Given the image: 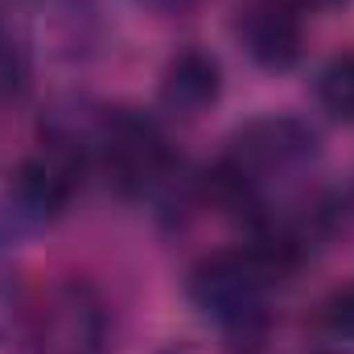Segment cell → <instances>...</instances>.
<instances>
[{"mask_svg":"<svg viewBox=\"0 0 354 354\" xmlns=\"http://www.w3.org/2000/svg\"><path fill=\"white\" fill-rule=\"evenodd\" d=\"M99 149H103L107 174L124 189H153V181L169 169V153H165V136H161L157 120H149L145 111H132V107L103 115Z\"/></svg>","mask_w":354,"mask_h":354,"instance_id":"1","label":"cell"},{"mask_svg":"<svg viewBox=\"0 0 354 354\" xmlns=\"http://www.w3.org/2000/svg\"><path fill=\"white\" fill-rule=\"evenodd\" d=\"M107 338V313L99 292L71 280L58 284L50 305L41 309V351L46 354H103Z\"/></svg>","mask_w":354,"mask_h":354,"instance_id":"2","label":"cell"},{"mask_svg":"<svg viewBox=\"0 0 354 354\" xmlns=\"http://www.w3.org/2000/svg\"><path fill=\"white\" fill-rule=\"evenodd\" d=\"M227 157L252 177L268 174V169H292L317 157V132L297 115H264V120L243 124L231 136Z\"/></svg>","mask_w":354,"mask_h":354,"instance_id":"3","label":"cell"},{"mask_svg":"<svg viewBox=\"0 0 354 354\" xmlns=\"http://www.w3.org/2000/svg\"><path fill=\"white\" fill-rule=\"evenodd\" d=\"M79 174H83V153L71 149L66 140H54L46 153L29 157V161L17 169L8 194H12L17 206L41 227V223H50L54 214H62V206L71 202V194H75V185H79Z\"/></svg>","mask_w":354,"mask_h":354,"instance_id":"4","label":"cell"},{"mask_svg":"<svg viewBox=\"0 0 354 354\" xmlns=\"http://www.w3.org/2000/svg\"><path fill=\"white\" fill-rule=\"evenodd\" d=\"M301 0H252L239 17L243 50L264 71H288L301 58Z\"/></svg>","mask_w":354,"mask_h":354,"instance_id":"5","label":"cell"},{"mask_svg":"<svg viewBox=\"0 0 354 354\" xmlns=\"http://www.w3.org/2000/svg\"><path fill=\"white\" fill-rule=\"evenodd\" d=\"M223 91V71L206 50H181L161 75V107L181 120L202 115Z\"/></svg>","mask_w":354,"mask_h":354,"instance_id":"6","label":"cell"},{"mask_svg":"<svg viewBox=\"0 0 354 354\" xmlns=\"http://www.w3.org/2000/svg\"><path fill=\"white\" fill-rule=\"evenodd\" d=\"M317 99L334 120H354V50L330 58L317 75Z\"/></svg>","mask_w":354,"mask_h":354,"instance_id":"7","label":"cell"},{"mask_svg":"<svg viewBox=\"0 0 354 354\" xmlns=\"http://www.w3.org/2000/svg\"><path fill=\"white\" fill-rule=\"evenodd\" d=\"M33 322V309H29V292L17 276L0 272V346L17 342Z\"/></svg>","mask_w":354,"mask_h":354,"instance_id":"8","label":"cell"},{"mask_svg":"<svg viewBox=\"0 0 354 354\" xmlns=\"http://www.w3.org/2000/svg\"><path fill=\"white\" fill-rule=\"evenodd\" d=\"M29 231H37V223L17 206V198L4 189L0 194V252H8V248H17Z\"/></svg>","mask_w":354,"mask_h":354,"instance_id":"9","label":"cell"},{"mask_svg":"<svg viewBox=\"0 0 354 354\" xmlns=\"http://www.w3.org/2000/svg\"><path fill=\"white\" fill-rule=\"evenodd\" d=\"M326 326H330L334 334H354V284L330 297V305H326Z\"/></svg>","mask_w":354,"mask_h":354,"instance_id":"10","label":"cell"},{"mask_svg":"<svg viewBox=\"0 0 354 354\" xmlns=\"http://www.w3.org/2000/svg\"><path fill=\"white\" fill-rule=\"evenodd\" d=\"M145 8H153V12H181L185 4H194V0H140Z\"/></svg>","mask_w":354,"mask_h":354,"instance_id":"11","label":"cell"},{"mask_svg":"<svg viewBox=\"0 0 354 354\" xmlns=\"http://www.w3.org/2000/svg\"><path fill=\"white\" fill-rule=\"evenodd\" d=\"M301 4H338V0H301Z\"/></svg>","mask_w":354,"mask_h":354,"instance_id":"12","label":"cell"},{"mask_svg":"<svg viewBox=\"0 0 354 354\" xmlns=\"http://www.w3.org/2000/svg\"><path fill=\"white\" fill-rule=\"evenodd\" d=\"M4 54H8V50H4V33H0V58H4Z\"/></svg>","mask_w":354,"mask_h":354,"instance_id":"13","label":"cell"}]
</instances>
